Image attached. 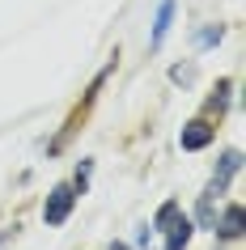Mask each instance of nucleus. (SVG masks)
<instances>
[{
    "label": "nucleus",
    "instance_id": "f257e3e1",
    "mask_svg": "<svg viewBox=\"0 0 246 250\" xmlns=\"http://www.w3.org/2000/svg\"><path fill=\"white\" fill-rule=\"evenodd\" d=\"M77 187H72V183H55L51 187V191H47V199H43V221H47V225H51V229H55V225H64L68 221V216H72V208H77Z\"/></svg>",
    "mask_w": 246,
    "mask_h": 250
},
{
    "label": "nucleus",
    "instance_id": "f03ea898",
    "mask_svg": "<svg viewBox=\"0 0 246 250\" xmlns=\"http://www.w3.org/2000/svg\"><path fill=\"white\" fill-rule=\"evenodd\" d=\"M212 140H217V119H208V115L187 119L182 132H179V148H182V153H204Z\"/></svg>",
    "mask_w": 246,
    "mask_h": 250
},
{
    "label": "nucleus",
    "instance_id": "7ed1b4c3",
    "mask_svg": "<svg viewBox=\"0 0 246 250\" xmlns=\"http://www.w3.org/2000/svg\"><path fill=\"white\" fill-rule=\"evenodd\" d=\"M238 170H242V148H225L221 161H217V170H212V178H208V187H204V195L221 199L225 191H229V183L238 178Z\"/></svg>",
    "mask_w": 246,
    "mask_h": 250
},
{
    "label": "nucleus",
    "instance_id": "20e7f679",
    "mask_svg": "<svg viewBox=\"0 0 246 250\" xmlns=\"http://www.w3.org/2000/svg\"><path fill=\"white\" fill-rule=\"evenodd\" d=\"M212 233H217V242H242V237H246V208H242V204H225V208H217Z\"/></svg>",
    "mask_w": 246,
    "mask_h": 250
},
{
    "label": "nucleus",
    "instance_id": "39448f33",
    "mask_svg": "<svg viewBox=\"0 0 246 250\" xmlns=\"http://www.w3.org/2000/svg\"><path fill=\"white\" fill-rule=\"evenodd\" d=\"M191 237H195V221L187 216V212H179V216L161 229V250H187Z\"/></svg>",
    "mask_w": 246,
    "mask_h": 250
},
{
    "label": "nucleus",
    "instance_id": "423d86ee",
    "mask_svg": "<svg viewBox=\"0 0 246 250\" xmlns=\"http://www.w3.org/2000/svg\"><path fill=\"white\" fill-rule=\"evenodd\" d=\"M233 89H238V85H233L229 77H221L217 85H212V93L204 98V115H208V119H217V123H221V119L229 115V106H233Z\"/></svg>",
    "mask_w": 246,
    "mask_h": 250
},
{
    "label": "nucleus",
    "instance_id": "0eeeda50",
    "mask_svg": "<svg viewBox=\"0 0 246 250\" xmlns=\"http://www.w3.org/2000/svg\"><path fill=\"white\" fill-rule=\"evenodd\" d=\"M174 9H179V0H161V4H157V17H153V34H149V51H161V42H166L170 26H174Z\"/></svg>",
    "mask_w": 246,
    "mask_h": 250
},
{
    "label": "nucleus",
    "instance_id": "6e6552de",
    "mask_svg": "<svg viewBox=\"0 0 246 250\" xmlns=\"http://www.w3.org/2000/svg\"><path fill=\"white\" fill-rule=\"evenodd\" d=\"M221 39H225V26H221V21H208V26L195 30V51H212Z\"/></svg>",
    "mask_w": 246,
    "mask_h": 250
},
{
    "label": "nucleus",
    "instance_id": "1a4fd4ad",
    "mask_svg": "<svg viewBox=\"0 0 246 250\" xmlns=\"http://www.w3.org/2000/svg\"><path fill=\"white\" fill-rule=\"evenodd\" d=\"M191 221H195V229H212V221H217V199H212V195H200Z\"/></svg>",
    "mask_w": 246,
    "mask_h": 250
},
{
    "label": "nucleus",
    "instance_id": "9d476101",
    "mask_svg": "<svg viewBox=\"0 0 246 250\" xmlns=\"http://www.w3.org/2000/svg\"><path fill=\"white\" fill-rule=\"evenodd\" d=\"M179 212H182V204H179V199H166V204H161V208L153 212V221H149V229H153V233H161V229H166V225L174 221Z\"/></svg>",
    "mask_w": 246,
    "mask_h": 250
},
{
    "label": "nucleus",
    "instance_id": "9b49d317",
    "mask_svg": "<svg viewBox=\"0 0 246 250\" xmlns=\"http://www.w3.org/2000/svg\"><path fill=\"white\" fill-rule=\"evenodd\" d=\"M89 174H93V161H89V157H81L77 174H72V178H68V183L77 187V195H85V191H89Z\"/></svg>",
    "mask_w": 246,
    "mask_h": 250
},
{
    "label": "nucleus",
    "instance_id": "f8f14e48",
    "mask_svg": "<svg viewBox=\"0 0 246 250\" xmlns=\"http://www.w3.org/2000/svg\"><path fill=\"white\" fill-rule=\"evenodd\" d=\"M170 81H174V85H191L195 81V64H174L170 68Z\"/></svg>",
    "mask_w": 246,
    "mask_h": 250
},
{
    "label": "nucleus",
    "instance_id": "ddd939ff",
    "mask_svg": "<svg viewBox=\"0 0 246 250\" xmlns=\"http://www.w3.org/2000/svg\"><path fill=\"white\" fill-rule=\"evenodd\" d=\"M149 246H153V229L144 225L140 233H136V246H132V250H149Z\"/></svg>",
    "mask_w": 246,
    "mask_h": 250
},
{
    "label": "nucleus",
    "instance_id": "4468645a",
    "mask_svg": "<svg viewBox=\"0 0 246 250\" xmlns=\"http://www.w3.org/2000/svg\"><path fill=\"white\" fill-rule=\"evenodd\" d=\"M17 237V225H9V229H0V250H9V242Z\"/></svg>",
    "mask_w": 246,
    "mask_h": 250
},
{
    "label": "nucleus",
    "instance_id": "2eb2a0df",
    "mask_svg": "<svg viewBox=\"0 0 246 250\" xmlns=\"http://www.w3.org/2000/svg\"><path fill=\"white\" fill-rule=\"evenodd\" d=\"M106 250H132V246H128V242H111Z\"/></svg>",
    "mask_w": 246,
    "mask_h": 250
}]
</instances>
